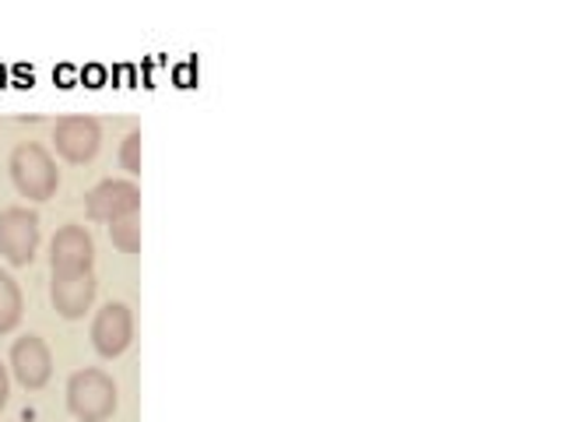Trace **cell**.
<instances>
[{"label": "cell", "instance_id": "obj_1", "mask_svg": "<svg viewBox=\"0 0 562 422\" xmlns=\"http://www.w3.org/2000/svg\"><path fill=\"white\" fill-rule=\"evenodd\" d=\"M8 169H11L18 193L29 201H49L60 187L57 163H53V155L43 145H35V141H25V145H18L11 152Z\"/></svg>", "mask_w": 562, "mask_h": 422}, {"label": "cell", "instance_id": "obj_2", "mask_svg": "<svg viewBox=\"0 0 562 422\" xmlns=\"http://www.w3.org/2000/svg\"><path fill=\"white\" fill-rule=\"evenodd\" d=\"M67 409L78 422H105L116 412V384L110 374L88 366L67 380Z\"/></svg>", "mask_w": 562, "mask_h": 422}, {"label": "cell", "instance_id": "obj_3", "mask_svg": "<svg viewBox=\"0 0 562 422\" xmlns=\"http://www.w3.org/2000/svg\"><path fill=\"white\" fill-rule=\"evenodd\" d=\"M35 251H40V215L22 204L0 211V257L14 268H25Z\"/></svg>", "mask_w": 562, "mask_h": 422}, {"label": "cell", "instance_id": "obj_4", "mask_svg": "<svg viewBox=\"0 0 562 422\" xmlns=\"http://www.w3.org/2000/svg\"><path fill=\"white\" fill-rule=\"evenodd\" d=\"M140 211V187L134 180H102L85 193V215L113 225Z\"/></svg>", "mask_w": 562, "mask_h": 422}, {"label": "cell", "instance_id": "obj_5", "mask_svg": "<svg viewBox=\"0 0 562 422\" xmlns=\"http://www.w3.org/2000/svg\"><path fill=\"white\" fill-rule=\"evenodd\" d=\"M99 281L92 271H53L49 278V303L64 321H78L95 303Z\"/></svg>", "mask_w": 562, "mask_h": 422}, {"label": "cell", "instance_id": "obj_6", "mask_svg": "<svg viewBox=\"0 0 562 422\" xmlns=\"http://www.w3.org/2000/svg\"><path fill=\"white\" fill-rule=\"evenodd\" d=\"M53 145H57V155L67 158V163H92L99 155V145H102V127L99 120L92 116H64L57 120V127H53Z\"/></svg>", "mask_w": 562, "mask_h": 422}, {"label": "cell", "instance_id": "obj_7", "mask_svg": "<svg viewBox=\"0 0 562 422\" xmlns=\"http://www.w3.org/2000/svg\"><path fill=\"white\" fill-rule=\"evenodd\" d=\"M134 342V316L127 303H105L92 321V345L102 359H116Z\"/></svg>", "mask_w": 562, "mask_h": 422}, {"label": "cell", "instance_id": "obj_8", "mask_svg": "<svg viewBox=\"0 0 562 422\" xmlns=\"http://www.w3.org/2000/svg\"><path fill=\"white\" fill-rule=\"evenodd\" d=\"M11 369L25 391H43L53 377L49 345L40 338V334H22V338L11 345Z\"/></svg>", "mask_w": 562, "mask_h": 422}, {"label": "cell", "instance_id": "obj_9", "mask_svg": "<svg viewBox=\"0 0 562 422\" xmlns=\"http://www.w3.org/2000/svg\"><path fill=\"white\" fill-rule=\"evenodd\" d=\"M95 240L85 225H64L49 240V268L53 271H92Z\"/></svg>", "mask_w": 562, "mask_h": 422}, {"label": "cell", "instance_id": "obj_10", "mask_svg": "<svg viewBox=\"0 0 562 422\" xmlns=\"http://www.w3.org/2000/svg\"><path fill=\"white\" fill-rule=\"evenodd\" d=\"M22 313H25L22 286L0 268V334H11L18 324H22Z\"/></svg>", "mask_w": 562, "mask_h": 422}, {"label": "cell", "instance_id": "obj_11", "mask_svg": "<svg viewBox=\"0 0 562 422\" xmlns=\"http://www.w3.org/2000/svg\"><path fill=\"white\" fill-rule=\"evenodd\" d=\"M110 240L120 254H137L140 251V219L131 215V219H120L110 225Z\"/></svg>", "mask_w": 562, "mask_h": 422}, {"label": "cell", "instance_id": "obj_12", "mask_svg": "<svg viewBox=\"0 0 562 422\" xmlns=\"http://www.w3.org/2000/svg\"><path fill=\"white\" fill-rule=\"evenodd\" d=\"M120 166L127 169L131 176L140 173V131H131L127 137H123V145H120Z\"/></svg>", "mask_w": 562, "mask_h": 422}, {"label": "cell", "instance_id": "obj_13", "mask_svg": "<svg viewBox=\"0 0 562 422\" xmlns=\"http://www.w3.org/2000/svg\"><path fill=\"white\" fill-rule=\"evenodd\" d=\"M11 401V377H8V366H0V412L8 409Z\"/></svg>", "mask_w": 562, "mask_h": 422}]
</instances>
